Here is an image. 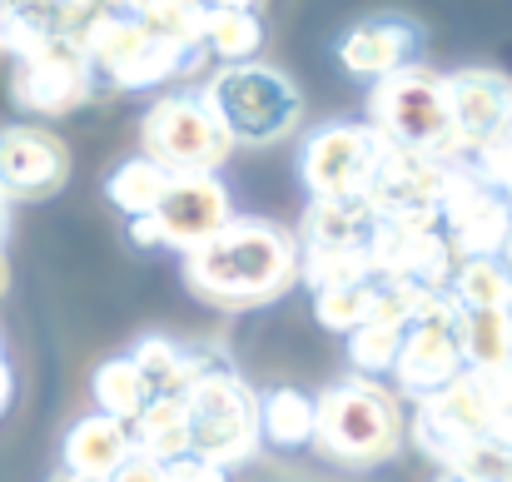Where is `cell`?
I'll return each mask as SVG.
<instances>
[{
  "instance_id": "7a4b0ae2",
  "label": "cell",
  "mask_w": 512,
  "mask_h": 482,
  "mask_svg": "<svg viewBox=\"0 0 512 482\" xmlns=\"http://www.w3.org/2000/svg\"><path fill=\"white\" fill-rule=\"evenodd\" d=\"M204 105L229 135V145H274L289 140L304 120V95L279 65H219L204 80Z\"/></svg>"
},
{
  "instance_id": "9c48e42d",
  "label": "cell",
  "mask_w": 512,
  "mask_h": 482,
  "mask_svg": "<svg viewBox=\"0 0 512 482\" xmlns=\"http://www.w3.org/2000/svg\"><path fill=\"white\" fill-rule=\"evenodd\" d=\"M443 189H448V169L438 160H428L423 150L383 145L378 174L368 184V209L383 224L443 229Z\"/></svg>"
},
{
  "instance_id": "8992f818",
  "label": "cell",
  "mask_w": 512,
  "mask_h": 482,
  "mask_svg": "<svg viewBox=\"0 0 512 482\" xmlns=\"http://www.w3.org/2000/svg\"><path fill=\"white\" fill-rule=\"evenodd\" d=\"M184 418H189V453L214 463V468H239L264 448L259 433V393L244 378H214L199 383L184 398Z\"/></svg>"
},
{
  "instance_id": "836d02e7",
  "label": "cell",
  "mask_w": 512,
  "mask_h": 482,
  "mask_svg": "<svg viewBox=\"0 0 512 482\" xmlns=\"http://www.w3.org/2000/svg\"><path fill=\"white\" fill-rule=\"evenodd\" d=\"M165 482H229V473L189 453V458H174V463H165Z\"/></svg>"
},
{
  "instance_id": "8fae6325",
  "label": "cell",
  "mask_w": 512,
  "mask_h": 482,
  "mask_svg": "<svg viewBox=\"0 0 512 482\" xmlns=\"http://www.w3.org/2000/svg\"><path fill=\"white\" fill-rule=\"evenodd\" d=\"M493 423H498V403L488 398V388H483L478 373H463L453 388H443L438 398L418 403V413H413V443H418L433 463L448 468L453 453H458L463 443L493 433Z\"/></svg>"
},
{
  "instance_id": "603a6c76",
  "label": "cell",
  "mask_w": 512,
  "mask_h": 482,
  "mask_svg": "<svg viewBox=\"0 0 512 482\" xmlns=\"http://www.w3.org/2000/svg\"><path fill=\"white\" fill-rule=\"evenodd\" d=\"M458 353L473 373H488L512 358V314H488V309H458L453 319Z\"/></svg>"
},
{
  "instance_id": "484cf974",
  "label": "cell",
  "mask_w": 512,
  "mask_h": 482,
  "mask_svg": "<svg viewBox=\"0 0 512 482\" xmlns=\"http://www.w3.org/2000/svg\"><path fill=\"white\" fill-rule=\"evenodd\" d=\"M135 453L155 458V463H174L189 458V418H184V398H155L135 423H130Z\"/></svg>"
},
{
  "instance_id": "4fadbf2b",
  "label": "cell",
  "mask_w": 512,
  "mask_h": 482,
  "mask_svg": "<svg viewBox=\"0 0 512 482\" xmlns=\"http://www.w3.org/2000/svg\"><path fill=\"white\" fill-rule=\"evenodd\" d=\"M70 179V150L45 125H5L0 130V199H50Z\"/></svg>"
},
{
  "instance_id": "d590c367",
  "label": "cell",
  "mask_w": 512,
  "mask_h": 482,
  "mask_svg": "<svg viewBox=\"0 0 512 482\" xmlns=\"http://www.w3.org/2000/svg\"><path fill=\"white\" fill-rule=\"evenodd\" d=\"M473 373V368H468ZM483 378V388H488V398L498 403V413H508L512 408V358L508 363H498V368H488V373H478Z\"/></svg>"
},
{
  "instance_id": "f1b7e54d",
  "label": "cell",
  "mask_w": 512,
  "mask_h": 482,
  "mask_svg": "<svg viewBox=\"0 0 512 482\" xmlns=\"http://www.w3.org/2000/svg\"><path fill=\"white\" fill-rule=\"evenodd\" d=\"M448 289H453L458 309L512 314V274L503 269V259H463Z\"/></svg>"
},
{
  "instance_id": "2e32d148",
  "label": "cell",
  "mask_w": 512,
  "mask_h": 482,
  "mask_svg": "<svg viewBox=\"0 0 512 482\" xmlns=\"http://www.w3.org/2000/svg\"><path fill=\"white\" fill-rule=\"evenodd\" d=\"M463 373H468V363H463V353H458L453 328H443V323H413V328L403 333V353H398L393 378H398V388H403L413 403L438 398V393L453 388Z\"/></svg>"
},
{
  "instance_id": "bcb514c9",
  "label": "cell",
  "mask_w": 512,
  "mask_h": 482,
  "mask_svg": "<svg viewBox=\"0 0 512 482\" xmlns=\"http://www.w3.org/2000/svg\"><path fill=\"white\" fill-rule=\"evenodd\" d=\"M0 363H5V358H0Z\"/></svg>"
},
{
  "instance_id": "f546056e",
  "label": "cell",
  "mask_w": 512,
  "mask_h": 482,
  "mask_svg": "<svg viewBox=\"0 0 512 482\" xmlns=\"http://www.w3.org/2000/svg\"><path fill=\"white\" fill-rule=\"evenodd\" d=\"M403 333L408 328H388V323H363L358 333H348V368H353V378H368V383L393 378L398 353H403Z\"/></svg>"
},
{
  "instance_id": "8d00e7d4",
  "label": "cell",
  "mask_w": 512,
  "mask_h": 482,
  "mask_svg": "<svg viewBox=\"0 0 512 482\" xmlns=\"http://www.w3.org/2000/svg\"><path fill=\"white\" fill-rule=\"evenodd\" d=\"M10 398H15V378H10V368L0 363V418H5V408H10Z\"/></svg>"
},
{
  "instance_id": "5b68a950",
  "label": "cell",
  "mask_w": 512,
  "mask_h": 482,
  "mask_svg": "<svg viewBox=\"0 0 512 482\" xmlns=\"http://www.w3.org/2000/svg\"><path fill=\"white\" fill-rule=\"evenodd\" d=\"M80 50L95 70V85H115V90H150L174 75H199L209 60L204 45L184 55V50L160 45L155 35H145L130 5H95L90 25L80 30Z\"/></svg>"
},
{
  "instance_id": "f6af8a7d",
  "label": "cell",
  "mask_w": 512,
  "mask_h": 482,
  "mask_svg": "<svg viewBox=\"0 0 512 482\" xmlns=\"http://www.w3.org/2000/svg\"><path fill=\"white\" fill-rule=\"evenodd\" d=\"M503 199H508V204H512V184H508V189H503Z\"/></svg>"
},
{
  "instance_id": "4316f807",
  "label": "cell",
  "mask_w": 512,
  "mask_h": 482,
  "mask_svg": "<svg viewBox=\"0 0 512 482\" xmlns=\"http://www.w3.org/2000/svg\"><path fill=\"white\" fill-rule=\"evenodd\" d=\"M130 15L145 25V35H155L160 45L170 50H199L204 45V20H209V5H189V0H145V5H130Z\"/></svg>"
},
{
  "instance_id": "44dd1931",
  "label": "cell",
  "mask_w": 512,
  "mask_h": 482,
  "mask_svg": "<svg viewBox=\"0 0 512 482\" xmlns=\"http://www.w3.org/2000/svg\"><path fill=\"white\" fill-rule=\"evenodd\" d=\"M259 433H264V443L279 448V453H299V448H309V443L319 438L314 398L299 393V388H289V383L269 388V393L259 398Z\"/></svg>"
},
{
  "instance_id": "ac0fdd59",
  "label": "cell",
  "mask_w": 512,
  "mask_h": 482,
  "mask_svg": "<svg viewBox=\"0 0 512 482\" xmlns=\"http://www.w3.org/2000/svg\"><path fill=\"white\" fill-rule=\"evenodd\" d=\"M95 5H0V55L25 60L50 40H80Z\"/></svg>"
},
{
  "instance_id": "e575fe53",
  "label": "cell",
  "mask_w": 512,
  "mask_h": 482,
  "mask_svg": "<svg viewBox=\"0 0 512 482\" xmlns=\"http://www.w3.org/2000/svg\"><path fill=\"white\" fill-rule=\"evenodd\" d=\"M110 482H165V463H155V458H145V453H130V458L115 468Z\"/></svg>"
},
{
  "instance_id": "ba28073f",
  "label": "cell",
  "mask_w": 512,
  "mask_h": 482,
  "mask_svg": "<svg viewBox=\"0 0 512 482\" xmlns=\"http://www.w3.org/2000/svg\"><path fill=\"white\" fill-rule=\"evenodd\" d=\"M383 160V140L373 125H324L304 140L299 174L309 199H368V184Z\"/></svg>"
},
{
  "instance_id": "7bdbcfd3",
  "label": "cell",
  "mask_w": 512,
  "mask_h": 482,
  "mask_svg": "<svg viewBox=\"0 0 512 482\" xmlns=\"http://www.w3.org/2000/svg\"><path fill=\"white\" fill-rule=\"evenodd\" d=\"M55 482H100V478H75V473H60Z\"/></svg>"
},
{
  "instance_id": "3957f363",
  "label": "cell",
  "mask_w": 512,
  "mask_h": 482,
  "mask_svg": "<svg viewBox=\"0 0 512 482\" xmlns=\"http://www.w3.org/2000/svg\"><path fill=\"white\" fill-rule=\"evenodd\" d=\"M368 125L378 130L383 145L423 150L428 160H438L443 169H453V164H463L473 155L453 135L443 75H433L428 65H413V70H398V75L378 80L373 95H368Z\"/></svg>"
},
{
  "instance_id": "d6a6232c",
  "label": "cell",
  "mask_w": 512,
  "mask_h": 482,
  "mask_svg": "<svg viewBox=\"0 0 512 482\" xmlns=\"http://www.w3.org/2000/svg\"><path fill=\"white\" fill-rule=\"evenodd\" d=\"M443 473H453V478H463V482H512V448L503 438L483 433V438L463 443Z\"/></svg>"
},
{
  "instance_id": "d4e9b609",
  "label": "cell",
  "mask_w": 512,
  "mask_h": 482,
  "mask_svg": "<svg viewBox=\"0 0 512 482\" xmlns=\"http://www.w3.org/2000/svg\"><path fill=\"white\" fill-rule=\"evenodd\" d=\"M170 184H174L170 169H160L155 160L135 155V160H125L105 179V194H110V204H115L125 219H150V214L160 209V199L170 194Z\"/></svg>"
},
{
  "instance_id": "60d3db41",
  "label": "cell",
  "mask_w": 512,
  "mask_h": 482,
  "mask_svg": "<svg viewBox=\"0 0 512 482\" xmlns=\"http://www.w3.org/2000/svg\"><path fill=\"white\" fill-rule=\"evenodd\" d=\"M498 259H503V269L512 274V229H508V244H503V254H498Z\"/></svg>"
},
{
  "instance_id": "ffe728a7",
  "label": "cell",
  "mask_w": 512,
  "mask_h": 482,
  "mask_svg": "<svg viewBox=\"0 0 512 482\" xmlns=\"http://www.w3.org/2000/svg\"><path fill=\"white\" fill-rule=\"evenodd\" d=\"M378 234V214L368 199H309L304 209V249H358L368 254Z\"/></svg>"
},
{
  "instance_id": "ab89813d",
  "label": "cell",
  "mask_w": 512,
  "mask_h": 482,
  "mask_svg": "<svg viewBox=\"0 0 512 482\" xmlns=\"http://www.w3.org/2000/svg\"><path fill=\"white\" fill-rule=\"evenodd\" d=\"M498 140H508V145H512V105H508V115H503V130H498Z\"/></svg>"
},
{
  "instance_id": "e0dca14e",
  "label": "cell",
  "mask_w": 512,
  "mask_h": 482,
  "mask_svg": "<svg viewBox=\"0 0 512 482\" xmlns=\"http://www.w3.org/2000/svg\"><path fill=\"white\" fill-rule=\"evenodd\" d=\"M448 90V115H453V135L473 150L483 140H493L503 130V115L512 105V85L503 70H453L443 75Z\"/></svg>"
},
{
  "instance_id": "5bb4252c",
  "label": "cell",
  "mask_w": 512,
  "mask_h": 482,
  "mask_svg": "<svg viewBox=\"0 0 512 482\" xmlns=\"http://www.w3.org/2000/svg\"><path fill=\"white\" fill-rule=\"evenodd\" d=\"M373 279H403L413 289H448L458 274V254L443 229H413V224H383L368 244Z\"/></svg>"
},
{
  "instance_id": "6da1fadb",
  "label": "cell",
  "mask_w": 512,
  "mask_h": 482,
  "mask_svg": "<svg viewBox=\"0 0 512 482\" xmlns=\"http://www.w3.org/2000/svg\"><path fill=\"white\" fill-rule=\"evenodd\" d=\"M304 244L269 219H234L204 249L184 254V284L214 309H259L299 284Z\"/></svg>"
},
{
  "instance_id": "7c38bea8",
  "label": "cell",
  "mask_w": 512,
  "mask_h": 482,
  "mask_svg": "<svg viewBox=\"0 0 512 482\" xmlns=\"http://www.w3.org/2000/svg\"><path fill=\"white\" fill-rule=\"evenodd\" d=\"M145 224H150L160 249L194 254L234 224V204H229V189L214 174H184L170 184V194L160 199V209Z\"/></svg>"
},
{
  "instance_id": "7402d4cb",
  "label": "cell",
  "mask_w": 512,
  "mask_h": 482,
  "mask_svg": "<svg viewBox=\"0 0 512 482\" xmlns=\"http://www.w3.org/2000/svg\"><path fill=\"white\" fill-rule=\"evenodd\" d=\"M264 50V20L254 5H209L204 20V55L224 65H254Z\"/></svg>"
},
{
  "instance_id": "9a60e30c",
  "label": "cell",
  "mask_w": 512,
  "mask_h": 482,
  "mask_svg": "<svg viewBox=\"0 0 512 482\" xmlns=\"http://www.w3.org/2000/svg\"><path fill=\"white\" fill-rule=\"evenodd\" d=\"M423 40L428 35H423L418 20H408V15H373V20H358V25H348L339 35V60L343 70L373 75V85H378V80H388L398 70H413L418 55H423Z\"/></svg>"
},
{
  "instance_id": "1f68e13d",
  "label": "cell",
  "mask_w": 512,
  "mask_h": 482,
  "mask_svg": "<svg viewBox=\"0 0 512 482\" xmlns=\"http://www.w3.org/2000/svg\"><path fill=\"white\" fill-rule=\"evenodd\" d=\"M363 279H373L368 254H358V249H304L299 284H309L314 294L319 289H339V284H363Z\"/></svg>"
},
{
  "instance_id": "b9f144b4",
  "label": "cell",
  "mask_w": 512,
  "mask_h": 482,
  "mask_svg": "<svg viewBox=\"0 0 512 482\" xmlns=\"http://www.w3.org/2000/svg\"><path fill=\"white\" fill-rule=\"evenodd\" d=\"M5 229H10V214H5V199H0V244H5Z\"/></svg>"
},
{
  "instance_id": "74e56055",
  "label": "cell",
  "mask_w": 512,
  "mask_h": 482,
  "mask_svg": "<svg viewBox=\"0 0 512 482\" xmlns=\"http://www.w3.org/2000/svg\"><path fill=\"white\" fill-rule=\"evenodd\" d=\"M493 438H503V443L512 448V408H508V413H498V423H493Z\"/></svg>"
},
{
  "instance_id": "277c9868",
  "label": "cell",
  "mask_w": 512,
  "mask_h": 482,
  "mask_svg": "<svg viewBox=\"0 0 512 482\" xmlns=\"http://www.w3.org/2000/svg\"><path fill=\"white\" fill-rule=\"evenodd\" d=\"M319 413V448L343 468H378L403 443V403L388 383L343 378L314 398Z\"/></svg>"
},
{
  "instance_id": "d6986e66",
  "label": "cell",
  "mask_w": 512,
  "mask_h": 482,
  "mask_svg": "<svg viewBox=\"0 0 512 482\" xmlns=\"http://www.w3.org/2000/svg\"><path fill=\"white\" fill-rule=\"evenodd\" d=\"M60 453H65V473L110 482L115 468L135 453V438H130L125 423H115V418H105V413H90V418H80V423L65 433V448H60Z\"/></svg>"
},
{
  "instance_id": "f35d334b",
  "label": "cell",
  "mask_w": 512,
  "mask_h": 482,
  "mask_svg": "<svg viewBox=\"0 0 512 482\" xmlns=\"http://www.w3.org/2000/svg\"><path fill=\"white\" fill-rule=\"evenodd\" d=\"M10 289V264H5V249H0V294Z\"/></svg>"
},
{
  "instance_id": "ee69618b",
  "label": "cell",
  "mask_w": 512,
  "mask_h": 482,
  "mask_svg": "<svg viewBox=\"0 0 512 482\" xmlns=\"http://www.w3.org/2000/svg\"><path fill=\"white\" fill-rule=\"evenodd\" d=\"M438 482H463V478H453V473H443V478H438Z\"/></svg>"
},
{
  "instance_id": "cb8c5ba5",
  "label": "cell",
  "mask_w": 512,
  "mask_h": 482,
  "mask_svg": "<svg viewBox=\"0 0 512 482\" xmlns=\"http://www.w3.org/2000/svg\"><path fill=\"white\" fill-rule=\"evenodd\" d=\"M90 393H95V413H105V418H115L125 428L150 408V388H145V378H140V368H135L130 353L100 363L95 378H90Z\"/></svg>"
},
{
  "instance_id": "83f0119b",
  "label": "cell",
  "mask_w": 512,
  "mask_h": 482,
  "mask_svg": "<svg viewBox=\"0 0 512 482\" xmlns=\"http://www.w3.org/2000/svg\"><path fill=\"white\" fill-rule=\"evenodd\" d=\"M135 368H140V378H145V388H150V403L155 398H189V363H184V343H174V338H160V333H150V338H140L135 343Z\"/></svg>"
},
{
  "instance_id": "52a82bcc",
  "label": "cell",
  "mask_w": 512,
  "mask_h": 482,
  "mask_svg": "<svg viewBox=\"0 0 512 482\" xmlns=\"http://www.w3.org/2000/svg\"><path fill=\"white\" fill-rule=\"evenodd\" d=\"M145 160H155L160 169H170L174 179L184 174H214L219 164L229 160V135L219 130V120L209 115L204 95H165L150 105L145 125Z\"/></svg>"
},
{
  "instance_id": "4dcf8cb0",
  "label": "cell",
  "mask_w": 512,
  "mask_h": 482,
  "mask_svg": "<svg viewBox=\"0 0 512 482\" xmlns=\"http://www.w3.org/2000/svg\"><path fill=\"white\" fill-rule=\"evenodd\" d=\"M314 319L329 333H358L363 323H373V279L363 284H339V289H319L314 294Z\"/></svg>"
},
{
  "instance_id": "30bf717a",
  "label": "cell",
  "mask_w": 512,
  "mask_h": 482,
  "mask_svg": "<svg viewBox=\"0 0 512 482\" xmlns=\"http://www.w3.org/2000/svg\"><path fill=\"white\" fill-rule=\"evenodd\" d=\"M95 70L80 50V40H50L45 50L15 60L10 70V95L30 115H70L95 95Z\"/></svg>"
}]
</instances>
